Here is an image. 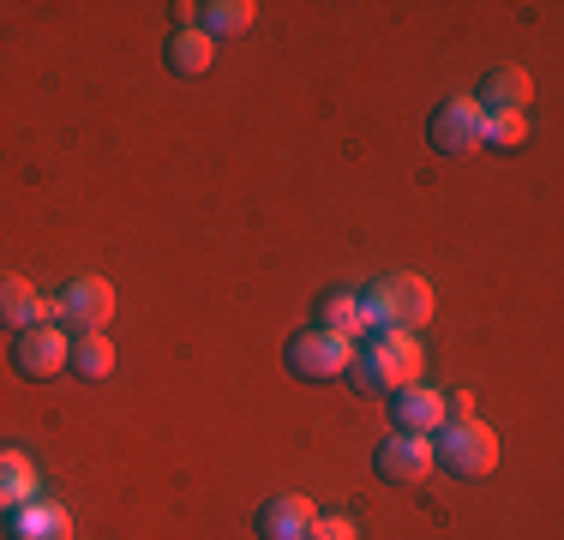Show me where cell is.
Masks as SVG:
<instances>
[{"mask_svg":"<svg viewBox=\"0 0 564 540\" xmlns=\"http://www.w3.org/2000/svg\"><path fill=\"white\" fill-rule=\"evenodd\" d=\"M343 378L360 390V397H384V402H391L402 385L421 378V336H414V331H367L355 343V360H348Z\"/></svg>","mask_w":564,"mask_h":540,"instance_id":"cell-1","label":"cell"},{"mask_svg":"<svg viewBox=\"0 0 564 540\" xmlns=\"http://www.w3.org/2000/svg\"><path fill=\"white\" fill-rule=\"evenodd\" d=\"M433 282L414 277V270H391V277H379L367 294H360V313H367V331H414L421 336V324H433Z\"/></svg>","mask_w":564,"mask_h":540,"instance_id":"cell-2","label":"cell"},{"mask_svg":"<svg viewBox=\"0 0 564 540\" xmlns=\"http://www.w3.org/2000/svg\"><path fill=\"white\" fill-rule=\"evenodd\" d=\"M433 463L456 480H487L499 468V432H492L480 414L468 421H445L433 432Z\"/></svg>","mask_w":564,"mask_h":540,"instance_id":"cell-3","label":"cell"},{"mask_svg":"<svg viewBox=\"0 0 564 540\" xmlns=\"http://www.w3.org/2000/svg\"><path fill=\"white\" fill-rule=\"evenodd\" d=\"M348 360H355V343L318 331V324L301 331V336H289V348H282V367L301 378V385H330V378L348 372Z\"/></svg>","mask_w":564,"mask_h":540,"instance_id":"cell-4","label":"cell"},{"mask_svg":"<svg viewBox=\"0 0 564 540\" xmlns=\"http://www.w3.org/2000/svg\"><path fill=\"white\" fill-rule=\"evenodd\" d=\"M48 318H55L61 331H73V336L109 331V318H115V282H109V277H73V282L55 294Z\"/></svg>","mask_w":564,"mask_h":540,"instance_id":"cell-5","label":"cell"},{"mask_svg":"<svg viewBox=\"0 0 564 540\" xmlns=\"http://www.w3.org/2000/svg\"><path fill=\"white\" fill-rule=\"evenodd\" d=\"M66 355H73V336L55 318H36L12 336V367H19V378H31V385H48L55 372H66Z\"/></svg>","mask_w":564,"mask_h":540,"instance_id":"cell-6","label":"cell"},{"mask_svg":"<svg viewBox=\"0 0 564 540\" xmlns=\"http://www.w3.org/2000/svg\"><path fill=\"white\" fill-rule=\"evenodd\" d=\"M480 132H487V115H480L475 97H451L445 108H433V120H426V139H433L438 156L480 151Z\"/></svg>","mask_w":564,"mask_h":540,"instance_id":"cell-7","label":"cell"},{"mask_svg":"<svg viewBox=\"0 0 564 540\" xmlns=\"http://www.w3.org/2000/svg\"><path fill=\"white\" fill-rule=\"evenodd\" d=\"M372 468H379V480H391V486H421L426 475H433V439L391 432V439L372 451Z\"/></svg>","mask_w":564,"mask_h":540,"instance_id":"cell-8","label":"cell"},{"mask_svg":"<svg viewBox=\"0 0 564 540\" xmlns=\"http://www.w3.org/2000/svg\"><path fill=\"white\" fill-rule=\"evenodd\" d=\"M391 421L397 432H414V439H433L438 426H445V390H433V385H402L397 397H391Z\"/></svg>","mask_w":564,"mask_h":540,"instance_id":"cell-9","label":"cell"},{"mask_svg":"<svg viewBox=\"0 0 564 540\" xmlns=\"http://www.w3.org/2000/svg\"><path fill=\"white\" fill-rule=\"evenodd\" d=\"M43 498V475H36V463L24 451H12V444H0V522L19 517L24 505H36Z\"/></svg>","mask_w":564,"mask_h":540,"instance_id":"cell-10","label":"cell"},{"mask_svg":"<svg viewBox=\"0 0 564 540\" xmlns=\"http://www.w3.org/2000/svg\"><path fill=\"white\" fill-rule=\"evenodd\" d=\"M480 115H529L534 102V78L522 73V66H492L487 78H480Z\"/></svg>","mask_w":564,"mask_h":540,"instance_id":"cell-11","label":"cell"},{"mask_svg":"<svg viewBox=\"0 0 564 540\" xmlns=\"http://www.w3.org/2000/svg\"><path fill=\"white\" fill-rule=\"evenodd\" d=\"M313 498H301V493H276V498H264V510H259V540H306V529H313Z\"/></svg>","mask_w":564,"mask_h":540,"instance_id":"cell-12","label":"cell"},{"mask_svg":"<svg viewBox=\"0 0 564 540\" xmlns=\"http://www.w3.org/2000/svg\"><path fill=\"white\" fill-rule=\"evenodd\" d=\"M181 12V24H198V31L217 43V36H247L252 31V0H210V7H174Z\"/></svg>","mask_w":564,"mask_h":540,"instance_id":"cell-13","label":"cell"},{"mask_svg":"<svg viewBox=\"0 0 564 540\" xmlns=\"http://www.w3.org/2000/svg\"><path fill=\"white\" fill-rule=\"evenodd\" d=\"M163 61H169V73H174V78H205L210 66H217V43H210V36L198 31V24H181V31L169 36Z\"/></svg>","mask_w":564,"mask_h":540,"instance_id":"cell-14","label":"cell"},{"mask_svg":"<svg viewBox=\"0 0 564 540\" xmlns=\"http://www.w3.org/2000/svg\"><path fill=\"white\" fill-rule=\"evenodd\" d=\"M7 540H73V517L55 498H36L19 517H7Z\"/></svg>","mask_w":564,"mask_h":540,"instance_id":"cell-15","label":"cell"},{"mask_svg":"<svg viewBox=\"0 0 564 540\" xmlns=\"http://www.w3.org/2000/svg\"><path fill=\"white\" fill-rule=\"evenodd\" d=\"M36 318H48V301H43V294H36L24 277H0V324L19 336L24 324H36Z\"/></svg>","mask_w":564,"mask_h":540,"instance_id":"cell-16","label":"cell"},{"mask_svg":"<svg viewBox=\"0 0 564 540\" xmlns=\"http://www.w3.org/2000/svg\"><path fill=\"white\" fill-rule=\"evenodd\" d=\"M66 372H78L85 385H102V378L115 372V343H109V331L73 336V355H66Z\"/></svg>","mask_w":564,"mask_h":540,"instance_id":"cell-17","label":"cell"},{"mask_svg":"<svg viewBox=\"0 0 564 540\" xmlns=\"http://www.w3.org/2000/svg\"><path fill=\"white\" fill-rule=\"evenodd\" d=\"M318 331L360 343V336H367V313H360V294H325V301H318Z\"/></svg>","mask_w":564,"mask_h":540,"instance_id":"cell-18","label":"cell"},{"mask_svg":"<svg viewBox=\"0 0 564 540\" xmlns=\"http://www.w3.org/2000/svg\"><path fill=\"white\" fill-rule=\"evenodd\" d=\"M522 132H529V115H487L480 144H499V151H510V144H522Z\"/></svg>","mask_w":564,"mask_h":540,"instance_id":"cell-19","label":"cell"},{"mask_svg":"<svg viewBox=\"0 0 564 540\" xmlns=\"http://www.w3.org/2000/svg\"><path fill=\"white\" fill-rule=\"evenodd\" d=\"M306 540H360V529H355V517L330 510V517H313V529H306Z\"/></svg>","mask_w":564,"mask_h":540,"instance_id":"cell-20","label":"cell"}]
</instances>
